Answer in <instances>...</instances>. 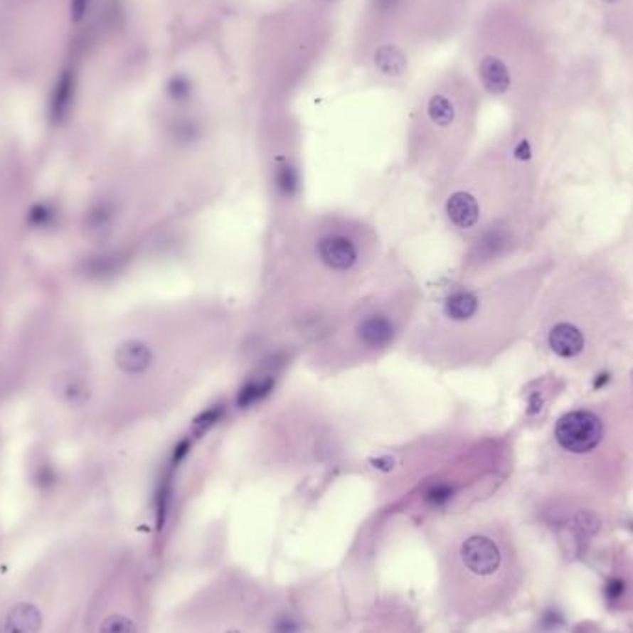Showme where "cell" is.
I'll use <instances>...</instances> for the list:
<instances>
[{"mask_svg": "<svg viewBox=\"0 0 633 633\" xmlns=\"http://www.w3.org/2000/svg\"><path fill=\"white\" fill-rule=\"evenodd\" d=\"M376 239L361 224L339 217H322L307 226L287 250L289 269L304 285L326 293H346L361 282L374 261Z\"/></svg>", "mask_w": 633, "mask_h": 633, "instance_id": "cell-1", "label": "cell"}, {"mask_svg": "<svg viewBox=\"0 0 633 633\" xmlns=\"http://www.w3.org/2000/svg\"><path fill=\"white\" fill-rule=\"evenodd\" d=\"M415 302L408 293L373 294L359 300L350 315L341 316L337 326L319 346L331 349V361H368L395 346L404 334L405 316H411Z\"/></svg>", "mask_w": 633, "mask_h": 633, "instance_id": "cell-2", "label": "cell"}, {"mask_svg": "<svg viewBox=\"0 0 633 633\" xmlns=\"http://www.w3.org/2000/svg\"><path fill=\"white\" fill-rule=\"evenodd\" d=\"M267 607L263 592L245 576H223L191 604V633H248Z\"/></svg>", "mask_w": 633, "mask_h": 633, "instance_id": "cell-3", "label": "cell"}, {"mask_svg": "<svg viewBox=\"0 0 633 633\" xmlns=\"http://www.w3.org/2000/svg\"><path fill=\"white\" fill-rule=\"evenodd\" d=\"M555 437L565 450L585 454L600 442L602 422L589 411H573L558 420Z\"/></svg>", "mask_w": 633, "mask_h": 633, "instance_id": "cell-4", "label": "cell"}, {"mask_svg": "<svg viewBox=\"0 0 633 633\" xmlns=\"http://www.w3.org/2000/svg\"><path fill=\"white\" fill-rule=\"evenodd\" d=\"M115 363L126 376H143L156 363V350L144 339H128L119 345Z\"/></svg>", "mask_w": 633, "mask_h": 633, "instance_id": "cell-5", "label": "cell"}, {"mask_svg": "<svg viewBox=\"0 0 633 633\" xmlns=\"http://www.w3.org/2000/svg\"><path fill=\"white\" fill-rule=\"evenodd\" d=\"M361 633H419L415 617L402 605L387 604L374 611Z\"/></svg>", "mask_w": 633, "mask_h": 633, "instance_id": "cell-6", "label": "cell"}, {"mask_svg": "<svg viewBox=\"0 0 633 633\" xmlns=\"http://www.w3.org/2000/svg\"><path fill=\"white\" fill-rule=\"evenodd\" d=\"M550 349L561 358H574L583 349V336L573 324H558L548 336Z\"/></svg>", "mask_w": 633, "mask_h": 633, "instance_id": "cell-7", "label": "cell"}, {"mask_svg": "<svg viewBox=\"0 0 633 633\" xmlns=\"http://www.w3.org/2000/svg\"><path fill=\"white\" fill-rule=\"evenodd\" d=\"M480 76L485 89L493 95L506 93L509 89V84H511V76H509L506 63L494 56L484 58L480 65Z\"/></svg>", "mask_w": 633, "mask_h": 633, "instance_id": "cell-8", "label": "cell"}, {"mask_svg": "<svg viewBox=\"0 0 633 633\" xmlns=\"http://www.w3.org/2000/svg\"><path fill=\"white\" fill-rule=\"evenodd\" d=\"M41 628V613L32 604H19L8 613L6 633H38Z\"/></svg>", "mask_w": 633, "mask_h": 633, "instance_id": "cell-9", "label": "cell"}, {"mask_svg": "<svg viewBox=\"0 0 633 633\" xmlns=\"http://www.w3.org/2000/svg\"><path fill=\"white\" fill-rule=\"evenodd\" d=\"M374 61H376L378 69L387 76H400L408 65L405 54L395 45H382L376 50Z\"/></svg>", "mask_w": 633, "mask_h": 633, "instance_id": "cell-10", "label": "cell"}, {"mask_svg": "<svg viewBox=\"0 0 633 633\" xmlns=\"http://www.w3.org/2000/svg\"><path fill=\"white\" fill-rule=\"evenodd\" d=\"M428 119L437 126V128H448L456 121V107L450 102V98L445 95H433L426 106Z\"/></svg>", "mask_w": 633, "mask_h": 633, "instance_id": "cell-11", "label": "cell"}, {"mask_svg": "<svg viewBox=\"0 0 633 633\" xmlns=\"http://www.w3.org/2000/svg\"><path fill=\"white\" fill-rule=\"evenodd\" d=\"M165 93L174 104L182 106V104L189 102L193 95H195V84L187 75H174L169 78L167 85H165Z\"/></svg>", "mask_w": 633, "mask_h": 633, "instance_id": "cell-12", "label": "cell"}, {"mask_svg": "<svg viewBox=\"0 0 633 633\" xmlns=\"http://www.w3.org/2000/svg\"><path fill=\"white\" fill-rule=\"evenodd\" d=\"M173 134L180 144H195L201 139L202 128L195 119H180L174 124Z\"/></svg>", "mask_w": 633, "mask_h": 633, "instance_id": "cell-13", "label": "cell"}, {"mask_svg": "<svg viewBox=\"0 0 633 633\" xmlns=\"http://www.w3.org/2000/svg\"><path fill=\"white\" fill-rule=\"evenodd\" d=\"M100 633H137V626L126 615H110L100 626Z\"/></svg>", "mask_w": 633, "mask_h": 633, "instance_id": "cell-14", "label": "cell"}, {"mask_svg": "<svg viewBox=\"0 0 633 633\" xmlns=\"http://www.w3.org/2000/svg\"><path fill=\"white\" fill-rule=\"evenodd\" d=\"M402 4V0H371L373 10L380 15H389Z\"/></svg>", "mask_w": 633, "mask_h": 633, "instance_id": "cell-15", "label": "cell"}, {"mask_svg": "<svg viewBox=\"0 0 633 633\" xmlns=\"http://www.w3.org/2000/svg\"><path fill=\"white\" fill-rule=\"evenodd\" d=\"M624 592V582L619 580V578H611L610 582L605 583V596L610 598V600H617L620 598Z\"/></svg>", "mask_w": 633, "mask_h": 633, "instance_id": "cell-16", "label": "cell"}, {"mask_svg": "<svg viewBox=\"0 0 633 633\" xmlns=\"http://www.w3.org/2000/svg\"><path fill=\"white\" fill-rule=\"evenodd\" d=\"M515 158L522 159V161H526V159L531 158V149L528 141H521V143L517 144V149H515Z\"/></svg>", "mask_w": 633, "mask_h": 633, "instance_id": "cell-17", "label": "cell"}, {"mask_svg": "<svg viewBox=\"0 0 633 633\" xmlns=\"http://www.w3.org/2000/svg\"><path fill=\"white\" fill-rule=\"evenodd\" d=\"M541 408H543V398H541L539 395H533L530 398V415H536L537 411L541 410Z\"/></svg>", "mask_w": 633, "mask_h": 633, "instance_id": "cell-18", "label": "cell"}, {"mask_svg": "<svg viewBox=\"0 0 633 633\" xmlns=\"http://www.w3.org/2000/svg\"><path fill=\"white\" fill-rule=\"evenodd\" d=\"M607 380H610V374H607V373L598 374V378H596V380H595V389H600V387L604 385V383H607Z\"/></svg>", "mask_w": 633, "mask_h": 633, "instance_id": "cell-19", "label": "cell"}, {"mask_svg": "<svg viewBox=\"0 0 633 633\" xmlns=\"http://www.w3.org/2000/svg\"><path fill=\"white\" fill-rule=\"evenodd\" d=\"M328 2H336V0H328Z\"/></svg>", "mask_w": 633, "mask_h": 633, "instance_id": "cell-20", "label": "cell"}, {"mask_svg": "<svg viewBox=\"0 0 633 633\" xmlns=\"http://www.w3.org/2000/svg\"><path fill=\"white\" fill-rule=\"evenodd\" d=\"M607 2H613V0H607Z\"/></svg>", "mask_w": 633, "mask_h": 633, "instance_id": "cell-21", "label": "cell"}]
</instances>
